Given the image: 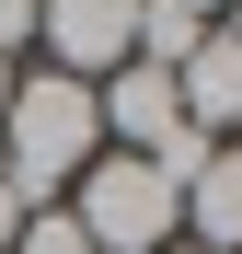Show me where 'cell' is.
Returning a JSON list of instances; mask_svg holds the SVG:
<instances>
[{
    "label": "cell",
    "mask_w": 242,
    "mask_h": 254,
    "mask_svg": "<svg viewBox=\"0 0 242 254\" xmlns=\"http://www.w3.org/2000/svg\"><path fill=\"white\" fill-rule=\"evenodd\" d=\"M12 231H23V196H12V185H0V254H12Z\"/></svg>",
    "instance_id": "cell-9"
},
{
    "label": "cell",
    "mask_w": 242,
    "mask_h": 254,
    "mask_svg": "<svg viewBox=\"0 0 242 254\" xmlns=\"http://www.w3.org/2000/svg\"><path fill=\"white\" fill-rule=\"evenodd\" d=\"M219 35H242V0H231V12H219Z\"/></svg>",
    "instance_id": "cell-11"
},
{
    "label": "cell",
    "mask_w": 242,
    "mask_h": 254,
    "mask_svg": "<svg viewBox=\"0 0 242 254\" xmlns=\"http://www.w3.org/2000/svg\"><path fill=\"white\" fill-rule=\"evenodd\" d=\"M35 35H47V58H58L69 81H104V69L139 58V0H47Z\"/></svg>",
    "instance_id": "cell-3"
},
{
    "label": "cell",
    "mask_w": 242,
    "mask_h": 254,
    "mask_svg": "<svg viewBox=\"0 0 242 254\" xmlns=\"http://www.w3.org/2000/svg\"><path fill=\"white\" fill-rule=\"evenodd\" d=\"M0 104H12V69H0Z\"/></svg>",
    "instance_id": "cell-12"
},
{
    "label": "cell",
    "mask_w": 242,
    "mask_h": 254,
    "mask_svg": "<svg viewBox=\"0 0 242 254\" xmlns=\"http://www.w3.org/2000/svg\"><path fill=\"white\" fill-rule=\"evenodd\" d=\"M104 162V104L93 81L69 69H35L12 81V104H0V185H12L23 208H69V185Z\"/></svg>",
    "instance_id": "cell-1"
},
{
    "label": "cell",
    "mask_w": 242,
    "mask_h": 254,
    "mask_svg": "<svg viewBox=\"0 0 242 254\" xmlns=\"http://www.w3.org/2000/svg\"><path fill=\"white\" fill-rule=\"evenodd\" d=\"M69 220H81V243H93V254H161V243L185 231V185H161L150 162L104 150L93 174L69 185Z\"/></svg>",
    "instance_id": "cell-2"
},
{
    "label": "cell",
    "mask_w": 242,
    "mask_h": 254,
    "mask_svg": "<svg viewBox=\"0 0 242 254\" xmlns=\"http://www.w3.org/2000/svg\"><path fill=\"white\" fill-rule=\"evenodd\" d=\"M185 231L208 254H242V150H208L185 174Z\"/></svg>",
    "instance_id": "cell-5"
},
{
    "label": "cell",
    "mask_w": 242,
    "mask_h": 254,
    "mask_svg": "<svg viewBox=\"0 0 242 254\" xmlns=\"http://www.w3.org/2000/svg\"><path fill=\"white\" fill-rule=\"evenodd\" d=\"M196 47H208V23H196V12H173V0H139V58H150V69H185Z\"/></svg>",
    "instance_id": "cell-6"
},
{
    "label": "cell",
    "mask_w": 242,
    "mask_h": 254,
    "mask_svg": "<svg viewBox=\"0 0 242 254\" xmlns=\"http://www.w3.org/2000/svg\"><path fill=\"white\" fill-rule=\"evenodd\" d=\"M173 12H196V23H219V12H231V0H173Z\"/></svg>",
    "instance_id": "cell-10"
},
{
    "label": "cell",
    "mask_w": 242,
    "mask_h": 254,
    "mask_svg": "<svg viewBox=\"0 0 242 254\" xmlns=\"http://www.w3.org/2000/svg\"><path fill=\"white\" fill-rule=\"evenodd\" d=\"M173 104H185V127H196L208 150L231 139V127H242V35H219V23H208V47L173 69Z\"/></svg>",
    "instance_id": "cell-4"
},
{
    "label": "cell",
    "mask_w": 242,
    "mask_h": 254,
    "mask_svg": "<svg viewBox=\"0 0 242 254\" xmlns=\"http://www.w3.org/2000/svg\"><path fill=\"white\" fill-rule=\"evenodd\" d=\"M35 12L47 0H0V69H12V47H35Z\"/></svg>",
    "instance_id": "cell-8"
},
{
    "label": "cell",
    "mask_w": 242,
    "mask_h": 254,
    "mask_svg": "<svg viewBox=\"0 0 242 254\" xmlns=\"http://www.w3.org/2000/svg\"><path fill=\"white\" fill-rule=\"evenodd\" d=\"M12 254H93V243H81V220H69V208H23Z\"/></svg>",
    "instance_id": "cell-7"
}]
</instances>
